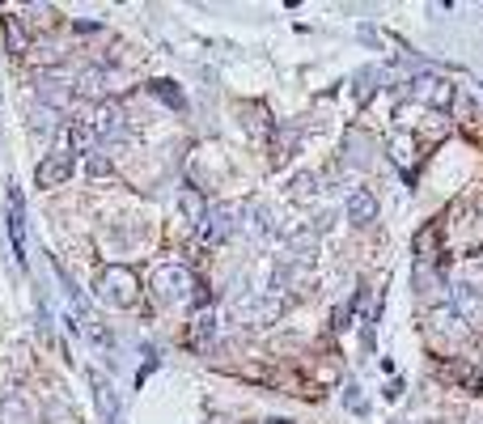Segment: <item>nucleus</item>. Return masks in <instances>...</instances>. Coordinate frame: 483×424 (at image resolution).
<instances>
[{
	"mask_svg": "<svg viewBox=\"0 0 483 424\" xmlns=\"http://www.w3.org/2000/svg\"><path fill=\"white\" fill-rule=\"evenodd\" d=\"M94 289L106 306H114V310H128V306L140 301V280H136L131 267H106V272L97 276Z\"/></svg>",
	"mask_w": 483,
	"mask_h": 424,
	"instance_id": "obj_1",
	"label": "nucleus"
},
{
	"mask_svg": "<svg viewBox=\"0 0 483 424\" xmlns=\"http://www.w3.org/2000/svg\"><path fill=\"white\" fill-rule=\"evenodd\" d=\"M153 289H157L161 301H187L199 284H195V276L187 267H174V263H170V267H157V272H153Z\"/></svg>",
	"mask_w": 483,
	"mask_h": 424,
	"instance_id": "obj_2",
	"label": "nucleus"
},
{
	"mask_svg": "<svg viewBox=\"0 0 483 424\" xmlns=\"http://www.w3.org/2000/svg\"><path fill=\"white\" fill-rule=\"evenodd\" d=\"M34 89H38V98L47 102V111H64L68 102L77 98V85L68 81L64 72H38L34 77Z\"/></svg>",
	"mask_w": 483,
	"mask_h": 424,
	"instance_id": "obj_3",
	"label": "nucleus"
},
{
	"mask_svg": "<svg viewBox=\"0 0 483 424\" xmlns=\"http://www.w3.org/2000/svg\"><path fill=\"white\" fill-rule=\"evenodd\" d=\"M343 162L356 165V170H369V165L377 162V140H373L369 131L352 128L348 131V140H343Z\"/></svg>",
	"mask_w": 483,
	"mask_h": 424,
	"instance_id": "obj_4",
	"label": "nucleus"
},
{
	"mask_svg": "<svg viewBox=\"0 0 483 424\" xmlns=\"http://www.w3.org/2000/svg\"><path fill=\"white\" fill-rule=\"evenodd\" d=\"M411 98L416 102H424V106H450L453 102V85L445 81V77H416L411 81Z\"/></svg>",
	"mask_w": 483,
	"mask_h": 424,
	"instance_id": "obj_5",
	"label": "nucleus"
},
{
	"mask_svg": "<svg viewBox=\"0 0 483 424\" xmlns=\"http://www.w3.org/2000/svg\"><path fill=\"white\" fill-rule=\"evenodd\" d=\"M348 221L360 229L377 221V196H373L369 187H356L352 196H348Z\"/></svg>",
	"mask_w": 483,
	"mask_h": 424,
	"instance_id": "obj_6",
	"label": "nucleus"
},
{
	"mask_svg": "<svg viewBox=\"0 0 483 424\" xmlns=\"http://www.w3.org/2000/svg\"><path fill=\"white\" fill-rule=\"evenodd\" d=\"M68 174H72V153L60 148V153H51L47 162L38 165V187H60Z\"/></svg>",
	"mask_w": 483,
	"mask_h": 424,
	"instance_id": "obj_7",
	"label": "nucleus"
},
{
	"mask_svg": "<svg viewBox=\"0 0 483 424\" xmlns=\"http://www.w3.org/2000/svg\"><path fill=\"white\" fill-rule=\"evenodd\" d=\"M0 424H34V411L26 403V394H4L0 399Z\"/></svg>",
	"mask_w": 483,
	"mask_h": 424,
	"instance_id": "obj_8",
	"label": "nucleus"
},
{
	"mask_svg": "<svg viewBox=\"0 0 483 424\" xmlns=\"http://www.w3.org/2000/svg\"><path fill=\"white\" fill-rule=\"evenodd\" d=\"M97 136H123V128H128V111L119 106V102H106L102 111H97Z\"/></svg>",
	"mask_w": 483,
	"mask_h": 424,
	"instance_id": "obj_9",
	"label": "nucleus"
},
{
	"mask_svg": "<svg viewBox=\"0 0 483 424\" xmlns=\"http://www.w3.org/2000/svg\"><path fill=\"white\" fill-rule=\"evenodd\" d=\"M72 85H77L80 98H102L106 94V68H80Z\"/></svg>",
	"mask_w": 483,
	"mask_h": 424,
	"instance_id": "obj_10",
	"label": "nucleus"
},
{
	"mask_svg": "<svg viewBox=\"0 0 483 424\" xmlns=\"http://www.w3.org/2000/svg\"><path fill=\"white\" fill-rule=\"evenodd\" d=\"M352 81H356V98H360V102H369L373 94L382 89V81H386V68L369 64V68H360V72H356Z\"/></svg>",
	"mask_w": 483,
	"mask_h": 424,
	"instance_id": "obj_11",
	"label": "nucleus"
},
{
	"mask_svg": "<svg viewBox=\"0 0 483 424\" xmlns=\"http://www.w3.org/2000/svg\"><path fill=\"white\" fill-rule=\"evenodd\" d=\"M416 289H419V301H445V284L441 276H428V263H416Z\"/></svg>",
	"mask_w": 483,
	"mask_h": 424,
	"instance_id": "obj_12",
	"label": "nucleus"
},
{
	"mask_svg": "<svg viewBox=\"0 0 483 424\" xmlns=\"http://www.w3.org/2000/svg\"><path fill=\"white\" fill-rule=\"evenodd\" d=\"M233 229H238V212H233V208L208 212V238H216V242H221V238H229Z\"/></svg>",
	"mask_w": 483,
	"mask_h": 424,
	"instance_id": "obj_13",
	"label": "nucleus"
},
{
	"mask_svg": "<svg viewBox=\"0 0 483 424\" xmlns=\"http://www.w3.org/2000/svg\"><path fill=\"white\" fill-rule=\"evenodd\" d=\"M9 233H13V250L21 259V242H26V221H21V196H9Z\"/></svg>",
	"mask_w": 483,
	"mask_h": 424,
	"instance_id": "obj_14",
	"label": "nucleus"
},
{
	"mask_svg": "<svg viewBox=\"0 0 483 424\" xmlns=\"http://www.w3.org/2000/svg\"><path fill=\"white\" fill-rule=\"evenodd\" d=\"M182 212H187L191 225H204V221H208V204H204V196L191 191V187H182Z\"/></svg>",
	"mask_w": 483,
	"mask_h": 424,
	"instance_id": "obj_15",
	"label": "nucleus"
},
{
	"mask_svg": "<svg viewBox=\"0 0 483 424\" xmlns=\"http://www.w3.org/2000/svg\"><path fill=\"white\" fill-rule=\"evenodd\" d=\"M428 250H436V233H433L428 225H424V229L416 233V259H419V263H428V259H433Z\"/></svg>",
	"mask_w": 483,
	"mask_h": 424,
	"instance_id": "obj_16",
	"label": "nucleus"
},
{
	"mask_svg": "<svg viewBox=\"0 0 483 424\" xmlns=\"http://www.w3.org/2000/svg\"><path fill=\"white\" fill-rule=\"evenodd\" d=\"M314 182H318L314 174H297V179H292V199H309L314 191H318Z\"/></svg>",
	"mask_w": 483,
	"mask_h": 424,
	"instance_id": "obj_17",
	"label": "nucleus"
},
{
	"mask_svg": "<svg viewBox=\"0 0 483 424\" xmlns=\"http://www.w3.org/2000/svg\"><path fill=\"white\" fill-rule=\"evenodd\" d=\"M153 94H157V98H165L170 106H178V111H182V94L174 89V81H153Z\"/></svg>",
	"mask_w": 483,
	"mask_h": 424,
	"instance_id": "obj_18",
	"label": "nucleus"
},
{
	"mask_svg": "<svg viewBox=\"0 0 483 424\" xmlns=\"http://www.w3.org/2000/svg\"><path fill=\"white\" fill-rule=\"evenodd\" d=\"M72 140H77L80 148H94L97 145V128L94 123H77V128H72Z\"/></svg>",
	"mask_w": 483,
	"mask_h": 424,
	"instance_id": "obj_19",
	"label": "nucleus"
},
{
	"mask_svg": "<svg viewBox=\"0 0 483 424\" xmlns=\"http://www.w3.org/2000/svg\"><path fill=\"white\" fill-rule=\"evenodd\" d=\"M85 170H89V174H94V179H106V174H111L114 165H111V157H102V153H94V157H89V162H85Z\"/></svg>",
	"mask_w": 483,
	"mask_h": 424,
	"instance_id": "obj_20",
	"label": "nucleus"
},
{
	"mask_svg": "<svg viewBox=\"0 0 483 424\" xmlns=\"http://www.w3.org/2000/svg\"><path fill=\"white\" fill-rule=\"evenodd\" d=\"M343 403H348V411H365V399H360V386H348V391H343Z\"/></svg>",
	"mask_w": 483,
	"mask_h": 424,
	"instance_id": "obj_21",
	"label": "nucleus"
},
{
	"mask_svg": "<svg viewBox=\"0 0 483 424\" xmlns=\"http://www.w3.org/2000/svg\"><path fill=\"white\" fill-rule=\"evenodd\" d=\"M212 335V314H199L195 318V340H208Z\"/></svg>",
	"mask_w": 483,
	"mask_h": 424,
	"instance_id": "obj_22",
	"label": "nucleus"
},
{
	"mask_svg": "<svg viewBox=\"0 0 483 424\" xmlns=\"http://www.w3.org/2000/svg\"><path fill=\"white\" fill-rule=\"evenodd\" d=\"M348 310H352L348 301H343V306H335V326H348Z\"/></svg>",
	"mask_w": 483,
	"mask_h": 424,
	"instance_id": "obj_23",
	"label": "nucleus"
},
{
	"mask_svg": "<svg viewBox=\"0 0 483 424\" xmlns=\"http://www.w3.org/2000/svg\"><path fill=\"white\" fill-rule=\"evenodd\" d=\"M267 424H289V420H267Z\"/></svg>",
	"mask_w": 483,
	"mask_h": 424,
	"instance_id": "obj_24",
	"label": "nucleus"
},
{
	"mask_svg": "<svg viewBox=\"0 0 483 424\" xmlns=\"http://www.w3.org/2000/svg\"><path fill=\"white\" fill-rule=\"evenodd\" d=\"M390 424H407V420H390Z\"/></svg>",
	"mask_w": 483,
	"mask_h": 424,
	"instance_id": "obj_25",
	"label": "nucleus"
},
{
	"mask_svg": "<svg viewBox=\"0 0 483 424\" xmlns=\"http://www.w3.org/2000/svg\"><path fill=\"white\" fill-rule=\"evenodd\" d=\"M475 424H483V416H479V420H475Z\"/></svg>",
	"mask_w": 483,
	"mask_h": 424,
	"instance_id": "obj_26",
	"label": "nucleus"
}]
</instances>
